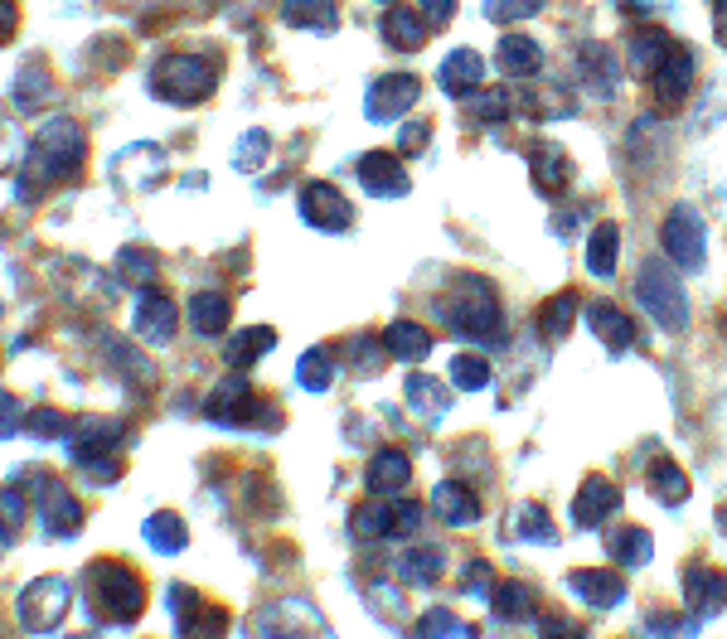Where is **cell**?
<instances>
[{"mask_svg": "<svg viewBox=\"0 0 727 639\" xmlns=\"http://www.w3.org/2000/svg\"><path fill=\"white\" fill-rule=\"evenodd\" d=\"M446 324H452L461 340H490L500 330V300L490 291L485 276H456L452 296H446Z\"/></svg>", "mask_w": 727, "mask_h": 639, "instance_id": "6da1fadb", "label": "cell"}, {"mask_svg": "<svg viewBox=\"0 0 727 639\" xmlns=\"http://www.w3.org/2000/svg\"><path fill=\"white\" fill-rule=\"evenodd\" d=\"M635 300H641L650 316L665 324V330H684L689 324V296L679 286V276L669 272L665 262H645L641 276H635Z\"/></svg>", "mask_w": 727, "mask_h": 639, "instance_id": "7a4b0ae2", "label": "cell"}, {"mask_svg": "<svg viewBox=\"0 0 727 639\" xmlns=\"http://www.w3.org/2000/svg\"><path fill=\"white\" fill-rule=\"evenodd\" d=\"M659 238H665V252L675 267H684V272H699L703 257H708V242H703V218L693 213L689 204L669 209L665 228H659Z\"/></svg>", "mask_w": 727, "mask_h": 639, "instance_id": "3957f363", "label": "cell"}, {"mask_svg": "<svg viewBox=\"0 0 727 639\" xmlns=\"http://www.w3.org/2000/svg\"><path fill=\"white\" fill-rule=\"evenodd\" d=\"M617 509H621V489L611 485L607 475H587L582 489H577V499H573V523L577 529H601Z\"/></svg>", "mask_w": 727, "mask_h": 639, "instance_id": "277c9868", "label": "cell"}, {"mask_svg": "<svg viewBox=\"0 0 727 639\" xmlns=\"http://www.w3.org/2000/svg\"><path fill=\"white\" fill-rule=\"evenodd\" d=\"M567 591H573L577 601H587L591 611H611V605L625 601V581L611 567H577L573 577H567Z\"/></svg>", "mask_w": 727, "mask_h": 639, "instance_id": "5b68a950", "label": "cell"}, {"mask_svg": "<svg viewBox=\"0 0 727 639\" xmlns=\"http://www.w3.org/2000/svg\"><path fill=\"white\" fill-rule=\"evenodd\" d=\"M684 601L693 615H718L727 605V571L708 567V563H693L684 571Z\"/></svg>", "mask_w": 727, "mask_h": 639, "instance_id": "8992f818", "label": "cell"}, {"mask_svg": "<svg viewBox=\"0 0 727 639\" xmlns=\"http://www.w3.org/2000/svg\"><path fill=\"white\" fill-rule=\"evenodd\" d=\"M689 83H693V54L675 44L669 59L659 63L655 78H650V93H655L659 107H679V103H689Z\"/></svg>", "mask_w": 727, "mask_h": 639, "instance_id": "52a82bcc", "label": "cell"}, {"mask_svg": "<svg viewBox=\"0 0 727 639\" xmlns=\"http://www.w3.org/2000/svg\"><path fill=\"white\" fill-rule=\"evenodd\" d=\"M587 324L597 330V340L607 344L611 354H621V350H631L635 344V324H631V316H621L611 300H591L587 306Z\"/></svg>", "mask_w": 727, "mask_h": 639, "instance_id": "ba28073f", "label": "cell"}, {"mask_svg": "<svg viewBox=\"0 0 727 639\" xmlns=\"http://www.w3.org/2000/svg\"><path fill=\"white\" fill-rule=\"evenodd\" d=\"M529 170H533V185H539L548 199H558L567 189V179H573V161H567L558 145H533V151H529Z\"/></svg>", "mask_w": 727, "mask_h": 639, "instance_id": "9c48e42d", "label": "cell"}, {"mask_svg": "<svg viewBox=\"0 0 727 639\" xmlns=\"http://www.w3.org/2000/svg\"><path fill=\"white\" fill-rule=\"evenodd\" d=\"M432 509L442 513L446 523H456V529H466V523L480 519V499L471 495V485H461V480H442L432 495Z\"/></svg>", "mask_w": 727, "mask_h": 639, "instance_id": "30bf717a", "label": "cell"}, {"mask_svg": "<svg viewBox=\"0 0 727 639\" xmlns=\"http://www.w3.org/2000/svg\"><path fill=\"white\" fill-rule=\"evenodd\" d=\"M485 83V59H480L476 49H456L452 59L442 63V87L452 97H466V93H476V87Z\"/></svg>", "mask_w": 727, "mask_h": 639, "instance_id": "8fae6325", "label": "cell"}, {"mask_svg": "<svg viewBox=\"0 0 727 639\" xmlns=\"http://www.w3.org/2000/svg\"><path fill=\"white\" fill-rule=\"evenodd\" d=\"M607 553H611V563H621V567H645L650 553H655L650 529H641V523H621V529H611V537H607Z\"/></svg>", "mask_w": 727, "mask_h": 639, "instance_id": "7c38bea8", "label": "cell"}, {"mask_svg": "<svg viewBox=\"0 0 727 639\" xmlns=\"http://www.w3.org/2000/svg\"><path fill=\"white\" fill-rule=\"evenodd\" d=\"M412 103H418V78H384V83L368 93V117L388 121V117H398V111H408Z\"/></svg>", "mask_w": 727, "mask_h": 639, "instance_id": "4fadbf2b", "label": "cell"}, {"mask_svg": "<svg viewBox=\"0 0 727 639\" xmlns=\"http://www.w3.org/2000/svg\"><path fill=\"white\" fill-rule=\"evenodd\" d=\"M577 69H582V78L591 83V93H597V97L617 93V59H611L607 44H587V49L577 54Z\"/></svg>", "mask_w": 727, "mask_h": 639, "instance_id": "5bb4252c", "label": "cell"}, {"mask_svg": "<svg viewBox=\"0 0 727 639\" xmlns=\"http://www.w3.org/2000/svg\"><path fill=\"white\" fill-rule=\"evenodd\" d=\"M669 35H659V29H635L631 35V73L635 78H655V69L669 59Z\"/></svg>", "mask_w": 727, "mask_h": 639, "instance_id": "9a60e30c", "label": "cell"}, {"mask_svg": "<svg viewBox=\"0 0 727 639\" xmlns=\"http://www.w3.org/2000/svg\"><path fill=\"white\" fill-rule=\"evenodd\" d=\"M495 69L505 73V78H529L533 69H539V44L524 39V35H509L495 49Z\"/></svg>", "mask_w": 727, "mask_h": 639, "instance_id": "2e32d148", "label": "cell"}, {"mask_svg": "<svg viewBox=\"0 0 727 639\" xmlns=\"http://www.w3.org/2000/svg\"><path fill=\"white\" fill-rule=\"evenodd\" d=\"M573 316H577V296L573 291H558V296H548L539 306V334L558 344L567 330H573Z\"/></svg>", "mask_w": 727, "mask_h": 639, "instance_id": "e0dca14e", "label": "cell"}, {"mask_svg": "<svg viewBox=\"0 0 727 639\" xmlns=\"http://www.w3.org/2000/svg\"><path fill=\"white\" fill-rule=\"evenodd\" d=\"M645 480H650V495H655L659 504H669V509L689 499V470H679L675 461H655Z\"/></svg>", "mask_w": 727, "mask_h": 639, "instance_id": "ac0fdd59", "label": "cell"}, {"mask_svg": "<svg viewBox=\"0 0 727 639\" xmlns=\"http://www.w3.org/2000/svg\"><path fill=\"white\" fill-rule=\"evenodd\" d=\"M617 257H621V228H617V223H601V228L591 233V242H587L591 276H611V272H617Z\"/></svg>", "mask_w": 727, "mask_h": 639, "instance_id": "d6986e66", "label": "cell"}, {"mask_svg": "<svg viewBox=\"0 0 727 639\" xmlns=\"http://www.w3.org/2000/svg\"><path fill=\"white\" fill-rule=\"evenodd\" d=\"M384 344L394 350L398 358H427L432 354V334L422 330V324H412V320H398V324H388V334H384Z\"/></svg>", "mask_w": 727, "mask_h": 639, "instance_id": "ffe728a7", "label": "cell"}, {"mask_svg": "<svg viewBox=\"0 0 727 639\" xmlns=\"http://www.w3.org/2000/svg\"><path fill=\"white\" fill-rule=\"evenodd\" d=\"M364 185L374 189V194H408V175L398 170V161L394 155H368L364 161Z\"/></svg>", "mask_w": 727, "mask_h": 639, "instance_id": "44dd1931", "label": "cell"}, {"mask_svg": "<svg viewBox=\"0 0 727 639\" xmlns=\"http://www.w3.org/2000/svg\"><path fill=\"white\" fill-rule=\"evenodd\" d=\"M509 537H529V543H553V519H548V509L539 504H519L509 519Z\"/></svg>", "mask_w": 727, "mask_h": 639, "instance_id": "7402d4cb", "label": "cell"}, {"mask_svg": "<svg viewBox=\"0 0 727 639\" xmlns=\"http://www.w3.org/2000/svg\"><path fill=\"white\" fill-rule=\"evenodd\" d=\"M384 29H388V39H394V49H422V20H418V10H408V5H394L388 10V20H384Z\"/></svg>", "mask_w": 727, "mask_h": 639, "instance_id": "603a6c76", "label": "cell"}, {"mask_svg": "<svg viewBox=\"0 0 727 639\" xmlns=\"http://www.w3.org/2000/svg\"><path fill=\"white\" fill-rule=\"evenodd\" d=\"M442 571H446V553H442V547H418V553L402 557V577H408L412 587H432Z\"/></svg>", "mask_w": 727, "mask_h": 639, "instance_id": "cb8c5ba5", "label": "cell"}, {"mask_svg": "<svg viewBox=\"0 0 727 639\" xmlns=\"http://www.w3.org/2000/svg\"><path fill=\"white\" fill-rule=\"evenodd\" d=\"M408 455H402V451H384V455H378V461H374V470H368V485H374L378 489V495H388V489H402V485H408Z\"/></svg>", "mask_w": 727, "mask_h": 639, "instance_id": "d4e9b609", "label": "cell"}, {"mask_svg": "<svg viewBox=\"0 0 727 639\" xmlns=\"http://www.w3.org/2000/svg\"><path fill=\"white\" fill-rule=\"evenodd\" d=\"M408 402L412 412H422V417H442L446 407H452V392H442V383H432V378H412L408 383Z\"/></svg>", "mask_w": 727, "mask_h": 639, "instance_id": "484cf974", "label": "cell"}, {"mask_svg": "<svg viewBox=\"0 0 727 639\" xmlns=\"http://www.w3.org/2000/svg\"><path fill=\"white\" fill-rule=\"evenodd\" d=\"M495 615H505V620H524V615H533V587H524V581H505V587H495Z\"/></svg>", "mask_w": 727, "mask_h": 639, "instance_id": "4316f807", "label": "cell"}, {"mask_svg": "<svg viewBox=\"0 0 727 639\" xmlns=\"http://www.w3.org/2000/svg\"><path fill=\"white\" fill-rule=\"evenodd\" d=\"M452 383L461 392H480L490 383V364L480 354H456L452 358Z\"/></svg>", "mask_w": 727, "mask_h": 639, "instance_id": "83f0119b", "label": "cell"}, {"mask_svg": "<svg viewBox=\"0 0 727 639\" xmlns=\"http://www.w3.org/2000/svg\"><path fill=\"white\" fill-rule=\"evenodd\" d=\"M306 213H310L316 223H344V218H350V209L340 204V194H335V189H326V185H316V189H310Z\"/></svg>", "mask_w": 727, "mask_h": 639, "instance_id": "f1b7e54d", "label": "cell"}, {"mask_svg": "<svg viewBox=\"0 0 727 639\" xmlns=\"http://www.w3.org/2000/svg\"><path fill=\"white\" fill-rule=\"evenodd\" d=\"M354 533H360V537L394 533V509H384V504H364V509L354 513Z\"/></svg>", "mask_w": 727, "mask_h": 639, "instance_id": "f546056e", "label": "cell"}, {"mask_svg": "<svg viewBox=\"0 0 727 639\" xmlns=\"http://www.w3.org/2000/svg\"><path fill=\"white\" fill-rule=\"evenodd\" d=\"M543 0H485V15L500 20V25H514V20H529L539 15Z\"/></svg>", "mask_w": 727, "mask_h": 639, "instance_id": "4dcf8cb0", "label": "cell"}, {"mask_svg": "<svg viewBox=\"0 0 727 639\" xmlns=\"http://www.w3.org/2000/svg\"><path fill=\"white\" fill-rule=\"evenodd\" d=\"M490 587H495V567H490L485 557H471V563L461 567V591L466 596H485Z\"/></svg>", "mask_w": 727, "mask_h": 639, "instance_id": "1f68e13d", "label": "cell"}, {"mask_svg": "<svg viewBox=\"0 0 727 639\" xmlns=\"http://www.w3.org/2000/svg\"><path fill=\"white\" fill-rule=\"evenodd\" d=\"M650 635L655 639H689L693 635V625H689V615H675V611H650Z\"/></svg>", "mask_w": 727, "mask_h": 639, "instance_id": "d6a6232c", "label": "cell"}, {"mask_svg": "<svg viewBox=\"0 0 727 639\" xmlns=\"http://www.w3.org/2000/svg\"><path fill=\"white\" fill-rule=\"evenodd\" d=\"M461 635V620L452 611H427L422 615V639H456Z\"/></svg>", "mask_w": 727, "mask_h": 639, "instance_id": "836d02e7", "label": "cell"}, {"mask_svg": "<svg viewBox=\"0 0 727 639\" xmlns=\"http://www.w3.org/2000/svg\"><path fill=\"white\" fill-rule=\"evenodd\" d=\"M543 639H587L577 620H567V615H548L543 620Z\"/></svg>", "mask_w": 727, "mask_h": 639, "instance_id": "e575fe53", "label": "cell"}, {"mask_svg": "<svg viewBox=\"0 0 727 639\" xmlns=\"http://www.w3.org/2000/svg\"><path fill=\"white\" fill-rule=\"evenodd\" d=\"M306 378H310V388H326V378H330V364L320 354H310V364H306Z\"/></svg>", "mask_w": 727, "mask_h": 639, "instance_id": "d590c367", "label": "cell"}, {"mask_svg": "<svg viewBox=\"0 0 727 639\" xmlns=\"http://www.w3.org/2000/svg\"><path fill=\"white\" fill-rule=\"evenodd\" d=\"M713 29H718V44L727 49V0H718V5H713Z\"/></svg>", "mask_w": 727, "mask_h": 639, "instance_id": "8d00e7d4", "label": "cell"}, {"mask_svg": "<svg viewBox=\"0 0 727 639\" xmlns=\"http://www.w3.org/2000/svg\"><path fill=\"white\" fill-rule=\"evenodd\" d=\"M452 5H456V0H422V10H427L432 20H446V15H452Z\"/></svg>", "mask_w": 727, "mask_h": 639, "instance_id": "74e56055", "label": "cell"}]
</instances>
